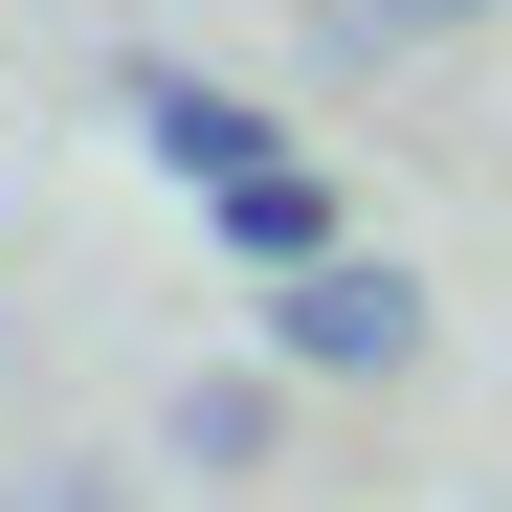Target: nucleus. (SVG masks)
<instances>
[{"label":"nucleus","mask_w":512,"mask_h":512,"mask_svg":"<svg viewBox=\"0 0 512 512\" xmlns=\"http://www.w3.org/2000/svg\"><path fill=\"white\" fill-rule=\"evenodd\" d=\"M268 357H290V379H401V357H423V268H401V245L290 268V290H268Z\"/></svg>","instance_id":"nucleus-1"},{"label":"nucleus","mask_w":512,"mask_h":512,"mask_svg":"<svg viewBox=\"0 0 512 512\" xmlns=\"http://www.w3.org/2000/svg\"><path fill=\"white\" fill-rule=\"evenodd\" d=\"M134 156H156L179 201H223V179L290 156V112H268V90H201V67H134Z\"/></svg>","instance_id":"nucleus-2"},{"label":"nucleus","mask_w":512,"mask_h":512,"mask_svg":"<svg viewBox=\"0 0 512 512\" xmlns=\"http://www.w3.org/2000/svg\"><path fill=\"white\" fill-rule=\"evenodd\" d=\"M156 446H179V490H268V446H290V357H201L179 401H156Z\"/></svg>","instance_id":"nucleus-3"},{"label":"nucleus","mask_w":512,"mask_h":512,"mask_svg":"<svg viewBox=\"0 0 512 512\" xmlns=\"http://www.w3.org/2000/svg\"><path fill=\"white\" fill-rule=\"evenodd\" d=\"M201 223H223V268H245V290H290V268H334V245H357V201H334L312 156H268V179H223Z\"/></svg>","instance_id":"nucleus-4"},{"label":"nucleus","mask_w":512,"mask_h":512,"mask_svg":"<svg viewBox=\"0 0 512 512\" xmlns=\"http://www.w3.org/2000/svg\"><path fill=\"white\" fill-rule=\"evenodd\" d=\"M468 23H512V0H334V45H468Z\"/></svg>","instance_id":"nucleus-5"},{"label":"nucleus","mask_w":512,"mask_h":512,"mask_svg":"<svg viewBox=\"0 0 512 512\" xmlns=\"http://www.w3.org/2000/svg\"><path fill=\"white\" fill-rule=\"evenodd\" d=\"M23 512H134V490L112 468H23Z\"/></svg>","instance_id":"nucleus-6"}]
</instances>
